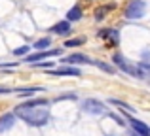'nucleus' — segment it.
Here are the masks:
<instances>
[{
  "label": "nucleus",
  "mask_w": 150,
  "mask_h": 136,
  "mask_svg": "<svg viewBox=\"0 0 150 136\" xmlns=\"http://www.w3.org/2000/svg\"><path fill=\"white\" fill-rule=\"evenodd\" d=\"M13 114L17 115L21 121H25L29 127H46L51 121V114L46 106L42 108H23L15 106Z\"/></svg>",
  "instance_id": "1"
},
{
  "label": "nucleus",
  "mask_w": 150,
  "mask_h": 136,
  "mask_svg": "<svg viewBox=\"0 0 150 136\" xmlns=\"http://www.w3.org/2000/svg\"><path fill=\"white\" fill-rule=\"evenodd\" d=\"M112 64L116 66L118 70H122V72H125L127 76H133V77H137V80H144L146 77V74L141 70L139 64H135V63H131V61L127 59V57L124 55V53H120V51H116L112 55Z\"/></svg>",
  "instance_id": "2"
},
{
  "label": "nucleus",
  "mask_w": 150,
  "mask_h": 136,
  "mask_svg": "<svg viewBox=\"0 0 150 136\" xmlns=\"http://www.w3.org/2000/svg\"><path fill=\"white\" fill-rule=\"evenodd\" d=\"M144 13H146V2L144 0H129L127 6L124 8V17L125 19L137 21V19L144 17Z\"/></svg>",
  "instance_id": "3"
},
{
  "label": "nucleus",
  "mask_w": 150,
  "mask_h": 136,
  "mask_svg": "<svg viewBox=\"0 0 150 136\" xmlns=\"http://www.w3.org/2000/svg\"><path fill=\"white\" fill-rule=\"evenodd\" d=\"M82 112H86L89 115H105L108 114V108L99 98H86L82 100Z\"/></svg>",
  "instance_id": "4"
},
{
  "label": "nucleus",
  "mask_w": 150,
  "mask_h": 136,
  "mask_svg": "<svg viewBox=\"0 0 150 136\" xmlns=\"http://www.w3.org/2000/svg\"><path fill=\"white\" fill-rule=\"evenodd\" d=\"M97 38L106 42V47H118L120 45V30L116 29H101L97 30Z\"/></svg>",
  "instance_id": "5"
},
{
  "label": "nucleus",
  "mask_w": 150,
  "mask_h": 136,
  "mask_svg": "<svg viewBox=\"0 0 150 136\" xmlns=\"http://www.w3.org/2000/svg\"><path fill=\"white\" fill-rule=\"evenodd\" d=\"M63 55V49L61 47H55V49H46V51H36V53H29L25 57V63H38L42 59H50V57H61Z\"/></svg>",
  "instance_id": "6"
},
{
  "label": "nucleus",
  "mask_w": 150,
  "mask_h": 136,
  "mask_svg": "<svg viewBox=\"0 0 150 136\" xmlns=\"http://www.w3.org/2000/svg\"><path fill=\"white\" fill-rule=\"evenodd\" d=\"M48 76H55V77H80L82 76V70L78 66H59V68H51L48 70Z\"/></svg>",
  "instance_id": "7"
},
{
  "label": "nucleus",
  "mask_w": 150,
  "mask_h": 136,
  "mask_svg": "<svg viewBox=\"0 0 150 136\" xmlns=\"http://www.w3.org/2000/svg\"><path fill=\"white\" fill-rule=\"evenodd\" d=\"M63 64H70V66H78V64H91L93 59L88 57L86 53H70V55L63 57Z\"/></svg>",
  "instance_id": "8"
},
{
  "label": "nucleus",
  "mask_w": 150,
  "mask_h": 136,
  "mask_svg": "<svg viewBox=\"0 0 150 136\" xmlns=\"http://www.w3.org/2000/svg\"><path fill=\"white\" fill-rule=\"evenodd\" d=\"M50 32L51 34H57V36H69L72 32V23L70 21H57L53 27H50Z\"/></svg>",
  "instance_id": "9"
},
{
  "label": "nucleus",
  "mask_w": 150,
  "mask_h": 136,
  "mask_svg": "<svg viewBox=\"0 0 150 136\" xmlns=\"http://www.w3.org/2000/svg\"><path fill=\"white\" fill-rule=\"evenodd\" d=\"M15 121H17V115H15L13 112H6V114L0 115V134L8 133L10 129H13Z\"/></svg>",
  "instance_id": "10"
},
{
  "label": "nucleus",
  "mask_w": 150,
  "mask_h": 136,
  "mask_svg": "<svg viewBox=\"0 0 150 136\" xmlns=\"http://www.w3.org/2000/svg\"><path fill=\"white\" fill-rule=\"evenodd\" d=\"M129 127H131L135 133H139L141 136H150V127L146 123H143L141 119L133 117V115H129Z\"/></svg>",
  "instance_id": "11"
},
{
  "label": "nucleus",
  "mask_w": 150,
  "mask_h": 136,
  "mask_svg": "<svg viewBox=\"0 0 150 136\" xmlns=\"http://www.w3.org/2000/svg\"><path fill=\"white\" fill-rule=\"evenodd\" d=\"M50 104V100L48 98H44V96H36V98H29V100H25L23 104H19V106H23V108H42V106H48Z\"/></svg>",
  "instance_id": "12"
},
{
  "label": "nucleus",
  "mask_w": 150,
  "mask_h": 136,
  "mask_svg": "<svg viewBox=\"0 0 150 136\" xmlns=\"http://www.w3.org/2000/svg\"><path fill=\"white\" fill-rule=\"evenodd\" d=\"M114 8H116V4H105V6L95 8V11H93V17H95V21H97V23L103 21V19L108 15V11H112Z\"/></svg>",
  "instance_id": "13"
},
{
  "label": "nucleus",
  "mask_w": 150,
  "mask_h": 136,
  "mask_svg": "<svg viewBox=\"0 0 150 136\" xmlns=\"http://www.w3.org/2000/svg\"><path fill=\"white\" fill-rule=\"evenodd\" d=\"M84 17V10H82L78 4H74L72 8H70L69 11H67V21H70V23H76V21H80V19Z\"/></svg>",
  "instance_id": "14"
},
{
  "label": "nucleus",
  "mask_w": 150,
  "mask_h": 136,
  "mask_svg": "<svg viewBox=\"0 0 150 136\" xmlns=\"http://www.w3.org/2000/svg\"><path fill=\"white\" fill-rule=\"evenodd\" d=\"M91 64L95 68L103 70L105 74H116V66H114V64H110V63H105V61H99V59H93Z\"/></svg>",
  "instance_id": "15"
},
{
  "label": "nucleus",
  "mask_w": 150,
  "mask_h": 136,
  "mask_svg": "<svg viewBox=\"0 0 150 136\" xmlns=\"http://www.w3.org/2000/svg\"><path fill=\"white\" fill-rule=\"evenodd\" d=\"M38 91H44L42 87H25V89H17V96L19 98H33Z\"/></svg>",
  "instance_id": "16"
},
{
  "label": "nucleus",
  "mask_w": 150,
  "mask_h": 136,
  "mask_svg": "<svg viewBox=\"0 0 150 136\" xmlns=\"http://www.w3.org/2000/svg\"><path fill=\"white\" fill-rule=\"evenodd\" d=\"M108 102L112 104V106H116V108H120V110H124V112H125V114H127V115H133V114H135V110H133V108L129 106L127 102H124V100H118V98H110Z\"/></svg>",
  "instance_id": "17"
},
{
  "label": "nucleus",
  "mask_w": 150,
  "mask_h": 136,
  "mask_svg": "<svg viewBox=\"0 0 150 136\" xmlns=\"http://www.w3.org/2000/svg\"><path fill=\"white\" fill-rule=\"evenodd\" d=\"M50 45H51V38L50 36H44V38H40V40L34 42L33 47L36 49V51H46V49H50Z\"/></svg>",
  "instance_id": "18"
},
{
  "label": "nucleus",
  "mask_w": 150,
  "mask_h": 136,
  "mask_svg": "<svg viewBox=\"0 0 150 136\" xmlns=\"http://www.w3.org/2000/svg\"><path fill=\"white\" fill-rule=\"evenodd\" d=\"M86 44V38L84 36H76V38H69V40H65V47H69V49H72V47H80V45H84Z\"/></svg>",
  "instance_id": "19"
},
{
  "label": "nucleus",
  "mask_w": 150,
  "mask_h": 136,
  "mask_svg": "<svg viewBox=\"0 0 150 136\" xmlns=\"http://www.w3.org/2000/svg\"><path fill=\"white\" fill-rule=\"evenodd\" d=\"M30 51V45H21V47H15L13 49V55L15 57H27Z\"/></svg>",
  "instance_id": "20"
},
{
  "label": "nucleus",
  "mask_w": 150,
  "mask_h": 136,
  "mask_svg": "<svg viewBox=\"0 0 150 136\" xmlns=\"http://www.w3.org/2000/svg\"><path fill=\"white\" fill-rule=\"evenodd\" d=\"M108 117L112 119L114 123H118L120 127H125V121H124V117H122V115H118V114H110V112H108Z\"/></svg>",
  "instance_id": "21"
},
{
  "label": "nucleus",
  "mask_w": 150,
  "mask_h": 136,
  "mask_svg": "<svg viewBox=\"0 0 150 136\" xmlns=\"http://www.w3.org/2000/svg\"><path fill=\"white\" fill-rule=\"evenodd\" d=\"M34 66L36 68H48V70H51L55 66V61H44V63H34Z\"/></svg>",
  "instance_id": "22"
},
{
  "label": "nucleus",
  "mask_w": 150,
  "mask_h": 136,
  "mask_svg": "<svg viewBox=\"0 0 150 136\" xmlns=\"http://www.w3.org/2000/svg\"><path fill=\"white\" fill-rule=\"evenodd\" d=\"M78 96L74 95V93H69V95H59V96H55V102H59V100H76Z\"/></svg>",
  "instance_id": "23"
},
{
  "label": "nucleus",
  "mask_w": 150,
  "mask_h": 136,
  "mask_svg": "<svg viewBox=\"0 0 150 136\" xmlns=\"http://www.w3.org/2000/svg\"><path fill=\"white\" fill-rule=\"evenodd\" d=\"M141 57H143V63H150V49H143V53H141Z\"/></svg>",
  "instance_id": "24"
},
{
  "label": "nucleus",
  "mask_w": 150,
  "mask_h": 136,
  "mask_svg": "<svg viewBox=\"0 0 150 136\" xmlns=\"http://www.w3.org/2000/svg\"><path fill=\"white\" fill-rule=\"evenodd\" d=\"M19 63H0V68H15Z\"/></svg>",
  "instance_id": "25"
},
{
  "label": "nucleus",
  "mask_w": 150,
  "mask_h": 136,
  "mask_svg": "<svg viewBox=\"0 0 150 136\" xmlns=\"http://www.w3.org/2000/svg\"><path fill=\"white\" fill-rule=\"evenodd\" d=\"M8 93H11V89H6V87H0V95H8Z\"/></svg>",
  "instance_id": "26"
},
{
  "label": "nucleus",
  "mask_w": 150,
  "mask_h": 136,
  "mask_svg": "<svg viewBox=\"0 0 150 136\" xmlns=\"http://www.w3.org/2000/svg\"><path fill=\"white\" fill-rule=\"evenodd\" d=\"M127 136H141L139 133H135V130H133V129H129V133H127Z\"/></svg>",
  "instance_id": "27"
},
{
  "label": "nucleus",
  "mask_w": 150,
  "mask_h": 136,
  "mask_svg": "<svg viewBox=\"0 0 150 136\" xmlns=\"http://www.w3.org/2000/svg\"><path fill=\"white\" fill-rule=\"evenodd\" d=\"M106 136H114V134H106Z\"/></svg>",
  "instance_id": "28"
}]
</instances>
